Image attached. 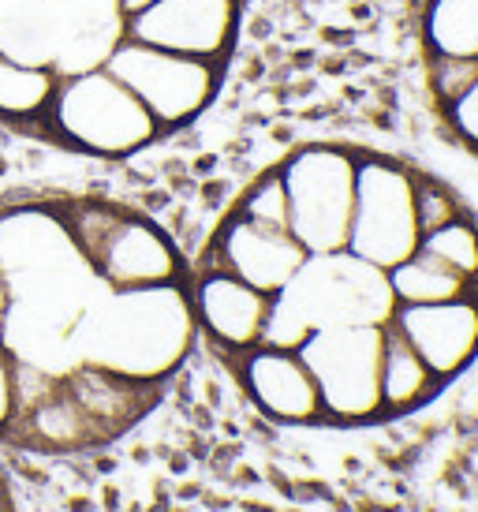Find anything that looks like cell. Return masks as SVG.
<instances>
[{
	"label": "cell",
	"instance_id": "1",
	"mask_svg": "<svg viewBox=\"0 0 478 512\" xmlns=\"http://www.w3.org/2000/svg\"><path fill=\"white\" fill-rule=\"evenodd\" d=\"M198 322L187 281L101 288L75 333L79 367L113 370L142 385L165 382L195 341Z\"/></svg>",
	"mask_w": 478,
	"mask_h": 512
},
{
	"label": "cell",
	"instance_id": "2",
	"mask_svg": "<svg viewBox=\"0 0 478 512\" xmlns=\"http://www.w3.org/2000/svg\"><path fill=\"white\" fill-rule=\"evenodd\" d=\"M396 307L389 270L352 255L348 247L333 255H307L296 277L269 299L262 344L296 352L318 329L389 326Z\"/></svg>",
	"mask_w": 478,
	"mask_h": 512
},
{
	"label": "cell",
	"instance_id": "3",
	"mask_svg": "<svg viewBox=\"0 0 478 512\" xmlns=\"http://www.w3.org/2000/svg\"><path fill=\"white\" fill-rule=\"evenodd\" d=\"M42 124L53 139L98 157H127L161 135L154 116L105 64L60 75Z\"/></svg>",
	"mask_w": 478,
	"mask_h": 512
},
{
	"label": "cell",
	"instance_id": "4",
	"mask_svg": "<svg viewBox=\"0 0 478 512\" xmlns=\"http://www.w3.org/2000/svg\"><path fill=\"white\" fill-rule=\"evenodd\" d=\"M355 169L359 157L340 146H303L277 169L288 195V228L307 255H333L348 247Z\"/></svg>",
	"mask_w": 478,
	"mask_h": 512
},
{
	"label": "cell",
	"instance_id": "5",
	"mask_svg": "<svg viewBox=\"0 0 478 512\" xmlns=\"http://www.w3.org/2000/svg\"><path fill=\"white\" fill-rule=\"evenodd\" d=\"M389 326H340L318 329L296 352L314 374L322 419L329 423H366L381 415V352Z\"/></svg>",
	"mask_w": 478,
	"mask_h": 512
},
{
	"label": "cell",
	"instance_id": "6",
	"mask_svg": "<svg viewBox=\"0 0 478 512\" xmlns=\"http://www.w3.org/2000/svg\"><path fill=\"white\" fill-rule=\"evenodd\" d=\"M422 243L415 214V172L385 157H359L348 251L381 270H393Z\"/></svg>",
	"mask_w": 478,
	"mask_h": 512
},
{
	"label": "cell",
	"instance_id": "7",
	"mask_svg": "<svg viewBox=\"0 0 478 512\" xmlns=\"http://www.w3.org/2000/svg\"><path fill=\"white\" fill-rule=\"evenodd\" d=\"M105 68L142 101V109L154 116L161 131L183 128L187 120H195L217 94V75L221 64L198 57L169 53L157 45L124 38L109 49Z\"/></svg>",
	"mask_w": 478,
	"mask_h": 512
},
{
	"label": "cell",
	"instance_id": "8",
	"mask_svg": "<svg viewBox=\"0 0 478 512\" xmlns=\"http://www.w3.org/2000/svg\"><path fill=\"white\" fill-rule=\"evenodd\" d=\"M236 0H154L124 15V38L221 64L236 38Z\"/></svg>",
	"mask_w": 478,
	"mask_h": 512
},
{
	"label": "cell",
	"instance_id": "9",
	"mask_svg": "<svg viewBox=\"0 0 478 512\" xmlns=\"http://www.w3.org/2000/svg\"><path fill=\"white\" fill-rule=\"evenodd\" d=\"M303 258H307V251L288 228H273L243 214H232L221 225V232H217V240L210 247V258L202 266L236 273L239 281L254 285L258 292L277 296L296 277Z\"/></svg>",
	"mask_w": 478,
	"mask_h": 512
},
{
	"label": "cell",
	"instance_id": "10",
	"mask_svg": "<svg viewBox=\"0 0 478 512\" xmlns=\"http://www.w3.org/2000/svg\"><path fill=\"white\" fill-rule=\"evenodd\" d=\"M389 326L419 352L437 382H449L478 356V296L396 307Z\"/></svg>",
	"mask_w": 478,
	"mask_h": 512
},
{
	"label": "cell",
	"instance_id": "11",
	"mask_svg": "<svg viewBox=\"0 0 478 512\" xmlns=\"http://www.w3.org/2000/svg\"><path fill=\"white\" fill-rule=\"evenodd\" d=\"M101 281L109 288H146L183 281V262L169 236L142 217H131L120 210L105 240L86 255Z\"/></svg>",
	"mask_w": 478,
	"mask_h": 512
},
{
	"label": "cell",
	"instance_id": "12",
	"mask_svg": "<svg viewBox=\"0 0 478 512\" xmlns=\"http://www.w3.org/2000/svg\"><path fill=\"white\" fill-rule=\"evenodd\" d=\"M269 299L254 285L239 281L236 273L202 266L191 285V307H195L198 329L228 356H239L254 344H262V329L269 318Z\"/></svg>",
	"mask_w": 478,
	"mask_h": 512
},
{
	"label": "cell",
	"instance_id": "13",
	"mask_svg": "<svg viewBox=\"0 0 478 512\" xmlns=\"http://www.w3.org/2000/svg\"><path fill=\"white\" fill-rule=\"evenodd\" d=\"M232 359H236L239 382L247 385L251 400L266 415L281 419V423H318L322 419L318 385L299 352L254 344Z\"/></svg>",
	"mask_w": 478,
	"mask_h": 512
},
{
	"label": "cell",
	"instance_id": "14",
	"mask_svg": "<svg viewBox=\"0 0 478 512\" xmlns=\"http://www.w3.org/2000/svg\"><path fill=\"white\" fill-rule=\"evenodd\" d=\"M60 23L53 0H0V53L34 64H53Z\"/></svg>",
	"mask_w": 478,
	"mask_h": 512
},
{
	"label": "cell",
	"instance_id": "15",
	"mask_svg": "<svg viewBox=\"0 0 478 512\" xmlns=\"http://www.w3.org/2000/svg\"><path fill=\"white\" fill-rule=\"evenodd\" d=\"M434 370L419 359L393 326L385 329V352H381V412H411L434 397L437 389Z\"/></svg>",
	"mask_w": 478,
	"mask_h": 512
},
{
	"label": "cell",
	"instance_id": "16",
	"mask_svg": "<svg viewBox=\"0 0 478 512\" xmlns=\"http://www.w3.org/2000/svg\"><path fill=\"white\" fill-rule=\"evenodd\" d=\"M60 75L53 64L15 60L0 53V116L15 124H42Z\"/></svg>",
	"mask_w": 478,
	"mask_h": 512
},
{
	"label": "cell",
	"instance_id": "17",
	"mask_svg": "<svg viewBox=\"0 0 478 512\" xmlns=\"http://www.w3.org/2000/svg\"><path fill=\"white\" fill-rule=\"evenodd\" d=\"M389 285H393V296L400 307H411V303H445V299H460L467 292H475V285L467 277L452 273L449 266H441L426 251H415L400 266H393L389 270Z\"/></svg>",
	"mask_w": 478,
	"mask_h": 512
},
{
	"label": "cell",
	"instance_id": "18",
	"mask_svg": "<svg viewBox=\"0 0 478 512\" xmlns=\"http://www.w3.org/2000/svg\"><path fill=\"white\" fill-rule=\"evenodd\" d=\"M422 30L430 57L478 60V0H430Z\"/></svg>",
	"mask_w": 478,
	"mask_h": 512
},
{
	"label": "cell",
	"instance_id": "19",
	"mask_svg": "<svg viewBox=\"0 0 478 512\" xmlns=\"http://www.w3.org/2000/svg\"><path fill=\"white\" fill-rule=\"evenodd\" d=\"M419 251H426L441 266H449L452 273H460L471 285H478V228L471 221H464V214L445 221L434 232H426Z\"/></svg>",
	"mask_w": 478,
	"mask_h": 512
},
{
	"label": "cell",
	"instance_id": "20",
	"mask_svg": "<svg viewBox=\"0 0 478 512\" xmlns=\"http://www.w3.org/2000/svg\"><path fill=\"white\" fill-rule=\"evenodd\" d=\"M236 214L251 217V221H262V225L273 228H288L292 217H288V195H284L281 172H266L258 184L243 195V202L236 206ZM292 232V228H288Z\"/></svg>",
	"mask_w": 478,
	"mask_h": 512
},
{
	"label": "cell",
	"instance_id": "21",
	"mask_svg": "<svg viewBox=\"0 0 478 512\" xmlns=\"http://www.w3.org/2000/svg\"><path fill=\"white\" fill-rule=\"evenodd\" d=\"M478 79V60H460V57H434L430 68V83L441 101V109H449L452 101H460L475 86Z\"/></svg>",
	"mask_w": 478,
	"mask_h": 512
},
{
	"label": "cell",
	"instance_id": "22",
	"mask_svg": "<svg viewBox=\"0 0 478 512\" xmlns=\"http://www.w3.org/2000/svg\"><path fill=\"white\" fill-rule=\"evenodd\" d=\"M415 214H419V228L422 236L441 228L445 221L460 217V202L452 199L449 191L426 176H415Z\"/></svg>",
	"mask_w": 478,
	"mask_h": 512
},
{
	"label": "cell",
	"instance_id": "23",
	"mask_svg": "<svg viewBox=\"0 0 478 512\" xmlns=\"http://www.w3.org/2000/svg\"><path fill=\"white\" fill-rule=\"evenodd\" d=\"M445 116L452 120V128H456V135H460L464 143L478 146V79L464 98L452 101L449 109H445Z\"/></svg>",
	"mask_w": 478,
	"mask_h": 512
},
{
	"label": "cell",
	"instance_id": "24",
	"mask_svg": "<svg viewBox=\"0 0 478 512\" xmlns=\"http://www.w3.org/2000/svg\"><path fill=\"white\" fill-rule=\"evenodd\" d=\"M15 415V367L8 352L0 348V434H8Z\"/></svg>",
	"mask_w": 478,
	"mask_h": 512
},
{
	"label": "cell",
	"instance_id": "25",
	"mask_svg": "<svg viewBox=\"0 0 478 512\" xmlns=\"http://www.w3.org/2000/svg\"><path fill=\"white\" fill-rule=\"evenodd\" d=\"M146 4H154V0H120V15L139 12V8H146Z\"/></svg>",
	"mask_w": 478,
	"mask_h": 512
},
{
	"label": "cell",
	"instance_id": "26",
	"mask_svg": "<svg viewBox=\"0 0 478 512\" xmlns=\"http://www.w3.org/2000/svg\"><path fill=\"white\" fill-rule=\"evenodd\" d=\"M0 512H12V501L4 498V483H0Z\"/></svg>",
	"mask_w": 478,
	"mask_h": 512
}]
</instances>
